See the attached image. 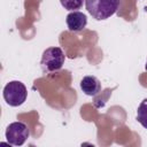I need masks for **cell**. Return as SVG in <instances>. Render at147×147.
Returning a JSON list of instances; mask_svg holds the SVG:
<instances>
[{
	"mask_svg": "<svg viewBox=\"0 0 147 147\" xmlns=\"http://www.w3.org/2000/svg\"><path fill=\"white\" fill-rule=\"evenodd\" d=\"M67 25L68 30L71 32H79L85 29L87 24V17L82 11H71L67 15Z\"/></svg>",
	"mask_w": 147,
	"mask_h": 147,
	"instance_id": "cell-5",
	"label": "cell"
},
{
	"mask_svg": "<svg viewBox=\"0 0 147 147\" xmlns=\"http://www.w3.org/2000/svg\"><path fill=\"white\" fill-rule=\"evenodd\" d=\"M65 55L60 47L46 48L41 55V69L44 72H53L60 70L64 64Z\"/></svg>",
	"mask_w": 147,
	"mask_h": 147,
	"instance_id": "cell-2",
	"label": "cell"
},
{
	"mask_svg": "<svg viewBox=\"0 0 147 147\" xmlns=\"http://www.w3.org/2000/svg\"><path fill=\"white\" fill-rule=\"evenodd\" d=\"M28 91L25 85L18 80H11L3 87V99L7 105L18 107L26 100Z\"/></svg>",
	"mask_w": 147,
	"mask_h": 147,
	"instance_id": "cell-3",
	"label": "cell"
},
{
	"mask_svg": "<svg viewBox=\"0 0 147 147\" xmlns=\"http://www.w3.org/2000/svg\"><path fill=\"white\" fill-rule=\"evenodd\" d=\"M121 0H85L87 11L96 21L107 20L113 16L118 7Z\"/></svg>",
	"mask_w": 147,
	"mask_h": 147,
	"instance_id": "cell-1",
	"label": "cell"
},
{
	"mask_svg": "<svg viewBox=\"0 0 147 147\" xmlns=\"http://www.w3.org/2000/svg\"><path fill=\"white\" fill-rule=\"evenodd\" d=\"M82 91L90 96H95L101 91V83L94 76H86L80 80Z\"/></svg>",
	"mask_w": 147,
	"mask_h": 147,
	"instance_id": "cell-6",
	"label": "cell"
},
{
	"mask_svg": "<svg viewBox=\"0 0 147 147\" xmlns=\"http://www.w3.org/2000/svg\"><path fill=\"white\" fill-rule=\"evenodd\" d=\"M30 136V131L28 126L23 122H14L10 123L6 129V139L9 145L21 146L23 145Z\"/></svg>",
	"mask_w": 147,
	"mask_h": 147,
	"instance_id": "cell-4",
	"label": "cell"
},
{
	"mask_svg": "<svg viewBox=\"0 0 147 147\" xmlns=\"http://www.w3.org/2000/svg\"><path fill=\"white\" fill-rule=\"evenodd\" d=\"M137 121L147 129V99L142 100L137 109Z\"/></svg>",
	"mask_w": 147,
	"mask_h": 147,
	"instance_id": "cell-7",
	"label": "cell"
},
{
	"mask_svg": "<svg viewBox=\"0 0 147 147\" xmlns=\"http://www.w3.org/2000/svg\"><path fill=\"white\" fill-rule=\"evenodd\" d=\"M145 69L147 70V62H146V64H145Z\"/></svg>",
	"mask_w": 147,
	"mask_h": 147,
	"instance_id": "cell-9",
	"label": "cell"
},
{
	"mask_svg": "<svg viewBox=\"0 0 147 147\" xmlns=\"http://www.w3.org/2000/svg\"><path fill=\"white\" fill-rule=\"evenodd\" d=\"M84 1L85 0H60L62 7L67 10H71V11H75L76 9L82 8Z\"/></svg>",
	"mask_w": 147,
	"mask_h": 147,
	"instance_id": "cell-8",
	"label": "cell"
}]
</instances>
